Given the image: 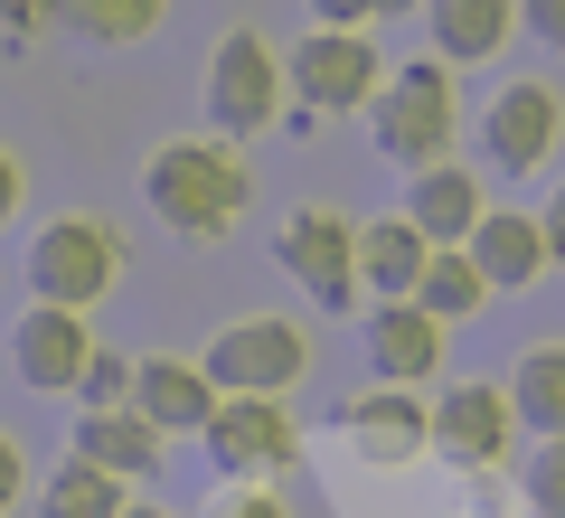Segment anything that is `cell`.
I'll return each instance as SVG.
<instances>
[{"mask_svg":"<svg viewBox=\"0 0 565 518\" xmlns=\"http://www.w3.org/2000/svg\"><path fill=\"white\" fill-rule=\"evenodd\" d=\"M20 490H29V462H20V443L0 434V518H10V499H20Z\"/></svg>","mask_w":565,"mask_h":518,"instance_id":"30","label":"cell"},{"mask_svg":"<svg viewBox=\"0 0 565 518\" xmlns=\"http://www.w3.org/2000/svg\"><path fill=\"white\" fill-rule=\"evenodd\" d=\"M282 76H292L302 114H367L386 85V57L367 47V29H311L282 47Z\"/></svg>","mask_w":565,"mask_h":518,"instance_id":"6","label":"cell"},{"mask_svg":"<svg viewBox=\"0 0 565 518\" xmlns=\"http://www.w3.org/2000/svg\"><path fill=\"white\" fill-rule=\"evenodd\" d=\"M509 443H519V405H509V387L462 378V387L434 397V453H444L452 472H500Z\"/></svg>","mask_w":565,"mask_h":518,"instance_id":"9","label":"cell"},{"mask_svg":"<svg viewBox=\"0 0 565 518\" xmlns=\"http://www.w3.org/2000/svg\"><path fill=\"white\" fill-rule=\"evenodd\" d=\"M132 405L151 424H161V434H207V415H217V378H207L199 359H180V349H151V359H141V378H132Z\"/></svg>","mask_w":565,"mask_h":518,"instance_id":"14","label":"cell"},{"mask_svg":"<svg viewBox=\"0 0 565 518\" xmlns=\"http://www.w3.org/2000/svg\"><path fill=\"white\" fill-rule=\"evenodd\" d=\"M122 264H132L122 226L95 218V208H66V218H47L39 236H29V293L66 302V311H95V302L122 283Z\"/></svg>","mask_w":565,"mask_h":518,"instance_id":"2","label":"cell"},{"mask_svg":"<svg viewBox=\"0 0 565 518\" xmlns=\"http://www.w3.org/2000/svg\"><path fill=\"white\" fill-rule=\"evenodd\" d=\"M340 424H349V443H359V462H377V472H405V462L434 453V405H424L415 387H359Z\"/></svg>","mask_w":565,"mask_h":518,"instance_id":"11","label":"cell"},{"mask_svg":"<svg viewBox=\"0 0 565 518\" xmlns=\"http://www.w3.org/2000/svg\"><path fill=\"white\" fill-rule=\"evenodd\" d=\"M519 20H527V29H537V39H546V47H565V0H519Z\"/></svg>","mask_w":565,"mask_h":518,"instance_id":"29","label":"cell"},{"mask_svg":"<svg viewBox=\"0 0 565 518\" xmlns=\"http://www.w3.org/2000/svg\"><path fill=\"white\" fill-rule=\"evenodd\" d=\"M367 133H377V151L405 160V170H434V160H452V133H462L452 66H444V57L396 66V76L377 85V104H367Z\"/></svg>","mask_w":565,"mask_h":518,"instance_id":"3","label":"cell"},{"mask_svg":"<svg viewBox=\"0 0 565 518\" xmlns=\"http://www.w3.org/2000/svg\"><path fill=\"white\" fill-rule=\"evenodd\" d=\"M161 453H170V434L141 415V405H104V415H76V462H95V472H114V480L161 472Z\"/></svg>","mask_w":565,"mask_h":518,"instance_id":"16","label":"cell"},{"mask_svg":"<svg viewBox=\"0 0 565 518\" xmlns=\"http://www.w3.org/2000/svg\"><path fill=\"white\" fill-rule=\"evenodd\" d=\"M444 330L452 320H434L424 302H377L367 311V368H377V387H424L444 368Z\"/></svg>","mask_w":565,"mask_h":518,"instance_id":"12","label":"cell"},{"mask_svg":"<svg viewBox=\"0 0 565 518\" xmlns=\"http://www.w3.org/2000/svg\"><path fill=\"white\" fill-rule=\"evenodd\" d=\"M199 518H292V499H282L274 480H226V490L207 499Z\"/></svg>","mask_w":565,"mask_h":518,"instance_id":"25","label":"cell"},{"mask_svg":"<svg viewBox=\"0 0 565 518\" xmlns=\"http://www.w3.org/2000/svg\"><path fill=\"white\" fill-rule=\"evenodd\" d=\"M405 0H311V29H367V20H396Z\"/></svg>","mask_w":565,"mask_h":518,"instance_id":"27","label":"cell"},{"mask_svg":"<svg viewBox=\"0 0 565 518\" xmlns=\"http://www.w3.org/2000/svg\"><path fill=\"white\" fill-rule=\"evenodd\" d=\"M415 302L434 320H471L490 302V274L471 264V245H434V264H424V283H415Z\"/></svg>","mask_w":565,"mask_h":518,"instance_id":"22","label":"cell"},{"mask_svg":"<svg viewBox=\"0 0 565 518\" xmlns=\"http://www.w3.org/2000/svg\"><path fill=\"white\" fill-rule=\"evenodd\" d=\"M424 29L444 66H490L519 29V0H424Z\"/></svg>","mask_w":565,"mask_h":518,"instance_id":"18","label":"cell"},{"mask_svg":"<svg viewBox=\"0 0 565 518\" xmlns=\"http://www.w3.org/2000/svg\"><path fill=\"white\" fill-rule=\"evenodd\" d=\"M10 359H20L29 387H76L85 359H95V330H85V311H66V302H29L20 330H10Z\"/></svg>","mask_w":565,"mask_h":518,"instance_id":"13","label":"cell"},{"mask_svg":"<svg viewBox=\"0 0 565 518\" xmlns=\"http://www.w3.org/2000/svg\"><path fill=\"white\" fill-rule=\"evenodd\" d=\"M481 141H490V160H500L509 180L546 170V160H556V141H565V95H556L546 76L500 85V95H490V114H481Z\"/></svg>","mask_w":565,"mask_h":518,"instance_id":"10","label":"cell"},{"mask_svg":"<svg viewBox=\"0 0 565 518\" xmlns=\"http://www.w3.org/2000/svg\"><path fill=\"white\" fill-rule=\"evenodd\" d=\"M509 405H519V424H527L537 443L565 434V339L519 349V368H509Z\"/></svg>","mask_w":565,"mask_h":518,"instance_id":"20","label":"cell"},{"mask_svg":"<svg viewBox=\"0 0 565 518\" xmlns=\"http://www.w3.org/2000/svg\"><path fill=\"white\" fill-rule=\"evenodd\" d=\"M274 264L292 283H302L321 311H349L359 302V218H340V208H292V218L274 226Z\"/></svg>","mask_w":565,"mask_h":518,"instance_id":"7","label":"cell"},{"mask_svg":"<svg viewBox=\"0 0 565 518\" xmlns=\"http://www.w3.org/2000/svg\"><path fill=\"white\" fill-rule=\"evenodd\" d=\"M10 218H20V160L0 151V226H10Z\"/></svg>","mask_w":565,"mask_h":518,"instance_id":"32","label":"cell"},{"mask_svg":"<svg viewBox=\"0 0 565 518\" xmlns=\"http://www.w3.org/2000/svg\"><path fill=\"white\" fill-rule=\"evenodd\" d=\"M424 264H434V236H424L415 218H367V226H359V293L415 302Z\"/></svg>","mask_w":565,"mask_h":518,"instance_id":"17","label":"cell"},{"mask_svg":"<svg viewBox=\"0 0 565 518\" xmlns=\"http://www.w3.org/2000/svg\"><path fill=\"white\" fill-rule=\"evenodd\" d=\"M199 368L217 378V397H292L311 368V330L282 311H245L199 349Z\"/></svg>","mask_w":565,"mask_h":518,"instance_id":"5","label":"cell"},{"mask_svg":"<svg viewBox=\"0 0 565 518\" xmlns=\"http://www.w3.org/2000/svg\"><path fill=\"white\" fill-rule=\"evenodd\" d=\"M122 518H180V509H151V499H132V509H122Z\"/></svg>","mask_w":565,"mask_h":518,"instance_id":"33","label":"cell"},{"mask_svg":"<svg viewBox=\"0 0 565 518\" xmlns=\"http://www.w3.org/2000/svg\"><path fill=\"white\" fill-rule=\"evenodd\" d=\"M57 10H66L95 47H132V39H151V29H161L170 0H57Z\"/></svg>","mask_w":565,"mask_h":518,"instance_id":"23","label":"cell"},{"mask_svg":"<svg viewBox=\"0 0 565 518\" xmlns=\"http://www.w3.org/2000/svg\"><path fill=\"white\" fill-rule=\"evenodd\" d=\"M47 20H66L57 0H0V39H39Z\"/></svg>","mask_w":565,"mask_h":518,"instance_id":"28","label":"cell"},{"mask_svg":"<svg viewBox=\"0 0 565 518\" xmlns=\"http://www.w3.org/2000/svg\"><path fill=\"white\" fill-rule=\"evenodd\" d=\"M141 199H151V218L170 236L217 245L255 208V170H245V151L226 133H180V141H161V151L141 160Z\"/></svg>","mask_w":565,"mask_h":518,"instance_id":"1","label":"cell"},{"mask_svg":"<svg viewBox=\"0 0 565 518\" xmlns=\"http://www.w3.org/2000/svg\"><path fill=\"white\" fill-rule=\"evenodd\" d=\"M282 95H292V76H282V47L264 39V29H226V39L207 47V123H217L226 141L274 133Z\"/></svg>","mask_w":565,"mask_h":518,"instance_id":"4","label":"cell"},{"mask_svg":"<svg viewBox=\"0 0 565 518\" xmlns=\"http://www.w3.org/2000/svg\"><path fill=\"white\" fill-rule=\"evenodd\" d=\"M122 509H132V480L95 472V462H76V453L39 480V518H122Z\"/></svg>","mask_w":565,"mask_h":518,"instance_id":"21","label":"cell"},{"mask_svg":"<svg viewBox=\"0 0 565 518\" xmlns=\"http://www.w3.org/2000/svg\"><path fill=\"white\" fill-rule=\"evenodd\" d=\"M132 378H141V359H122V349H95V359H85V378H76L85 415H104V405H132Z\"/></svg>","mask_w":565,"mask_h":518,"instance_id":"24","label":"cell"},{"mask_svg":"<svg viewBox=\"0 0 565 518\" xmlns=\"http://www.w3.org/2000/svg\"><path fill=\"white\" fill-rule=\"evenodd\" d=\"M471 264L490 274V293H527V283L546 274V218L537 208H490L481 226H471Z\"/></svg>","mask_w":565,"mask_h":518,"instance_id":"15","label":"cell"},{"mask_svg":"<svg viewBox=\"0 0 565 518\" xmlns=\"http://www.w3.org/2000/svg\"><path fill=\"white\" fill-rule=\"evenodd\" d=\"M199 443L217 453L226 480H282L292 462H302V424H292L282 397H226L217 415H207Z\"/></svg>","mask_w":565,"mask_h":518,"instance_id":"8","label":"cell"},{"mask_svg":"<svg viewBox=\"0 0 565 518\" xmlns=\"http://www.w3.org/2000/svg\"><path fill=\"white\" fill-rule=\"evenodd\" d=\"M405 218L434 245H471V226L490 218V199H481V180H471L462 160H434V170H415V189H405Z\"/></svg>","mask_w":565,"mask_h":518,"instance_id":"19","label":"cell"},{"mask_svg":"<svg viewBox=\"0 0 565 518\" xmlns=\"http://www.w3.org/2000/svg\"><path fill=\"white\" fill-rule=\"evenodd\" d=\"M537 218H546V255H556V264H565V180H556V199H546V208H537Z\"/></svg>","mask_w":565,"mask_h":518,"instance_id":"31","label":"cell"},{"mask_svg":"<svg viewBox=\"0 0 565 518\" xmlns=\"http://www.w3.org/2000/svg\"><path fill=\"white\" fill-rule=\"evenodd\" d=\"M527 509H537V518H565V434L527 453Z\"/></svg>","mask_w":565,"mask_h":518,"instance_id":"26","label":"cell"}]
</instances>
